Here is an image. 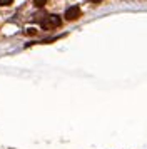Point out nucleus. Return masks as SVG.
Listing matches in <instances>:
<instances>
[{"label": "nucleus", "mask_w": 147, "mask_h": 149, "mask_svg": "<svg viewBox=\"0 0 147 149\" xmlns=\"http://www.w3.org/2000/svg\"><path fill=\"white\" fill-rule=\"evenodd\" d=\"M45 2L47 0H35V5L37 7H42V5H45Z\"/></svg>", "instance_id": "3"}, {"label": "nucleus", "mask_w": 147, "mask_h": 149, "mask_svg": "<svg viewBox=\"0 0 147 149\" xmlns=\"http://www.w3.org/2000/svg\"><path fill=\"white\" fill-rule=\"evenodd\" d=\"M40 25L44 30H52V29H57L60 25V17L59 15H47L40 20Z\"/></svg>", "instance_id": "1"}, {"label": "nucleus", "mask_w": 147, "mask_h": 149, "mask_svg": "<svg viewBox=\"0 0 147 149\" xmlns=\"http://www.w3.org/2000/svg\"><path fill=\"white\" fill-rule=\"evenodd\" d=\"M12 0H0V5H8Z\"/></svg>", "instance_id": "4"}, {"label": "nucleus", "mask_w": 147, "mask_h": 149, "mask_svg": "<svg viewBox=\"0 0 147 149\" xmlns=\"http://www.w3.org/2000/svg\"><path fill=\"white\" fill-rule=\"evenodd\" d=\"M79 17H80V8L77 7V5L67 8V12H65V19L67 20H77Z\"/></svg>", "instance_id": "2"}]
</instances>
